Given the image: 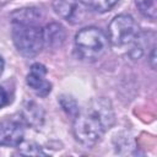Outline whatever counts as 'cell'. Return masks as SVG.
Listing matches in <instances>:
<instances>
[{
	"label": "cell",
	"instance_id": "8fae6325",
	"mask_svg": "<svg viewBox=\"0 0 157 157\" xmlns=\"http://www.w3.org/2000/svg\"><path fill=\"white\" fill-rule=\"evenodd\" d=\"M83 1L88 6V9L93 10L96 12L103 13V12H107L110 9H113L119 0H83Z\"/></svg>",
	"mask_w": 157,
	"mask_h": 157
},
{
	"label": "cell",
	"instance_id": "277c9868",
	"mask_svg": "<svg viewBox=\"0 0 157 157\" xmlns=\"http://www.w3.org/2000/svg\"><path fill=\"white\" fill-rule=\"evenodd\" d=\"M139 34V26L135 20L126 13L115 16L108 26L109 42L115 47L131 44Z\"/></svg>",
	"mask_w": 157,
	"mask_h": 157
},
{
	"label": "cell",
	"instance_id": "ba28073f",
	"mask_svg": "<svg viewBox=\"0 0 157 157\" xmlns=\"http://www.w3.org/2000/svg\"><path fill=\"white\" fill-rule=\"evenodd\" d=\"M21 115H22L23 121L26 124L33 126V128H39L43 124V120H44L43 109L37 103H34L32 101L23 103Z\"/></svg>",
	"mask_w": 157,
	"mask_h": 157
},
{
	"label": "cell",
	"instance_id": "52a82bcc",
	"mask_svg": "<svg viewBox=\"0 0 157 157\" xmlns=\"http://www.w3.org/2000/svg\"><path fill=\"white\" fill-rule=\"evenodd\" d=\"M47 69L44 65L36 63L31 66L27 75V85L38 96L45 97L52 91V83L45 78Z\"/></svg>",
	"mask_w": 157,
	"mask_h": 157
},
{
	"label": "cell",
	"instance_id": "9a60e30c",
	"mask_svg": "<svg viewBox=\"0 0 157 157\" xmlns=\"http://www.w3.org/2000/svg\"><path fill=\"white\" fill-rule=\"evenodd\" d=\"M2 70H4V59L0 56V76L2 74Z\"/></svg>",
	"mask_w": 157,
	"mask_h": 157
},
{
	"label": "cell",
	"instance_id": "4fadbf2b",
	"mask_svg": "<svg viewBox=\"0 0 157 157\" xmlns=\"http://www.w3.org/2000/svg\"><path fill=\"white\" fill-rule=\"evenodd\" d=\"M69 98H70V97H65V96H63V97L60 98V103H61L63 108H64L65 110H67L69 113H72V112H78L76 103L71 105V104L69 103Z\"/></svg>",
	"mask_w": 157,
	"mask_h": 157
},
{
	"label": "cell",
	"instance_id": "5bb4252c",
	"mask_svg": "<svg viewBox=\"0 0 157 157\" xmlns=\"http://www.w3.org/2000/svg\"><path fill=\"white\" fill-rule=\"evenodd\" d=\"M9 102V96H7V92L4 87L0 86V108H2L6 103Z\"/></svg>",
	"mask_w": 157,
	"mask_h": 157
},
{
	"label": "cell",
	"instance_id": "6da1fadb",
	"mask_svg": "<svg viewBox=\"0 0 157 157\" xmlns=\"http://www.w3.org/2000/svg\"><path fill=\"white\" fill-rule=\"evenodd\" d=\"M115 114L109 99L104 97L91 99L74 120V136L83 146L96 145L102 136L113 126Z\"/></svg>",
	"mask_w": 157,
	"mask_h": 157
},
{
	"label": "cell",
	"instance_id": "7c38bea8",
	"mask_svg": "<svg viewBox=\"0 0 157 157\" xmlns=\"http://www.w3.org/2000/svg\"><path fill=\"white\" fill-rule=\"evenodd\" d=\"M21 153L23 155H45L39 146L37 145H33V144H29V145H26L25 147H21Z\"/></svg>",
	"mask_w": 157,
	"mask_h": 157
},
{
	"label": "cell",
	"instance_id": "9c48e42d",
	"mask_svg": "<svg viewBox=\"0 0 157 157\" xmlns=\"http://www.w3.org/2000/svg\"><path fill=\"white\" fill-rule=\"evenodd\" d=\"M43 34H44V43L47 42L52 47L61 45V43L65 39V31L58 23L48 25L47 28L43 29Z\"/></svg>",
	"mask_w": 157,
	"mask_h": 157
},
{
	"label": "cell",
	"instance_id": "3957f363",
	"mask_svg": "<svg viewBox=\"0 0 157 157\" xmlns=\"http://www.w3.org/2000/svg\"><path fill=\"white\" fill-rule=\"evenodd\" d=\"M75 50L82 60L96 61L108 50V38L97 27H85L75 36Z\"/></svg>",
	"mask_w": 157,
	"mask_h": 157
},
{
	"label": "cell",
	"instance_id": "30bf717a",
	"mask_svg": "<svg viewBox=\"0 0 157 157\" xmlns=\"http://www.w3.org/2000/svg\"><path fill=\"white\" fill-rule=\"evenodd\" d=\"M135 4L139 9V11L147 18L155 20L157 13V6L156 0H135Z\"/></svg>",
	"mask_w": 157,
	"mask_h": 157
},
{
	"label": "cell",
	"instance_id": "5b68a950",
	"mask_svg": "<svg viewBox=\"0 0 157 157\" xmlns=\"http://www.w3.org/2000/svg\"><path fill=\"white\" fill-rule=\"evenodd\" d=\"M55 12L71 25L82 23L88 16V6L83 0H53Z\"/></svg>",
	"mask_w": 157,
	"mask_h": 157
},
{
	"label": "cell",
	"instance_id": "8992f818",
	"mask_svg": "<svg viewBox=\"0 0 157 157\" xmlns=\"http://www.w3.org/2000/svg\"><path fill=\"white\" fill-rule=\"evenodd\" d=\"M25 136V129L17 120L0 121V145L7 147L20 146Z\"/></svg>",
	"mask_w": 157,
	"mask_h": 157
},
{
	"label": "cell",
	"instance_id": "7a4b0ae2",
	"mask_svg": "<svg viewBox=\"0 0 157 157\" xmlns=\"http://www.w3.org/2000/svg\"><path fill=\"white\" fill-rule=\"evenodd\" d=\"M39 16L34 9L20 10L12 20V40L20 54L27 58L37 55L44 45L43 28L37 23Z\"/></svg>",
	"mask_w": 157,
	"mask_h": 157
}]
</instances>
